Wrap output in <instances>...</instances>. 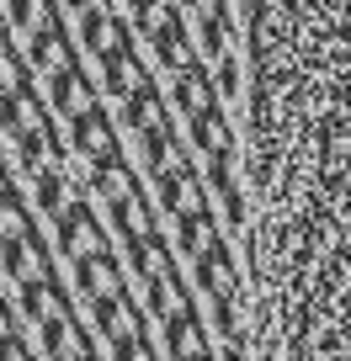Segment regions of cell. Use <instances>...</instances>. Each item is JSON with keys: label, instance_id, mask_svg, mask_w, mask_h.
<instances>
[{"label": "cell", "instance_id": "11", "mask_svg": "<svg viewBox=\"0 0 351 361\" xmlns=\"http://www.w3.org/2000/svg\"><path fill=\"white\" fill-rule=\"evenodd\" d=\"M213 234H218V218H213V207H208V202L182 207V213H176V228H170V239H176V250H182L186 260H192Z\"/></svg>", "mask_w": 351, "mask_h": 361}, {"label": "cell", "instance_id": "4", "mask_svg": "<svg viewBox=\"0 0 351 361\" xmlns=\"http://www.w3.org/2000/svg\"><path fill=\"white\" fill-rule=\"evenodd\" d=\"M170 96H176V106H182L186 117L197 112V106H208L218 96V80H213V69H208V59H182V64L170 69Z\"/></svg>", "mask_w": 351, "mask_h": 361}, {"label": "cell", "instance_id": "16", "mask_svg": "<svg viewBox=\"0 0 351 361\" xmlns=\"http://www.w3.org/2000/svg\"><path fill=\"white\" fill-rule=\"evenodd\" d=\"M32 255H37V250H32V239H27V234H11V239H0V271H6L11 282L32 276V266H27Z\"/></svg>", "mask_w": 351, "mask_h": 361}, {"label": "cell", "instance_id": "6", "mask_svg": "<svg viewBox=\"0 0 351 361\" xmlns=\"http://www.w3.org/2000/svg\"><path fill=\"white\" fill-rule=\"evenodd\" d=\"M186 133H192V149L203 159L234 149V128H229V117H224V96H213L208 106H197V112L186 117Z\"/></svg>", "mask_w": 351, "mask_h": 361}, {"label": "cell", "instance_id": "14", "mask_svg": "<svg viewBox=\"0 0 351 361\" xmlns=\"http://www.w3.org/2000/svg\"><path fill=\"white\" fill-rule=\"evenodd\" d=\"M112 6L107 0H96V6H85L80 11V48L85 54H107V43H112Z\"/></svg>", "mask_w": 351, "mask_h": 361}, {"label": "cell", "instance_id": "15", "mask_svg": "<svg viewBox=\"0 0 351 361\" xmlns=\"http://www.w3.org/2000/svg\"><path fill=\"white\" fill-rule=\"evenodd\" d=\"M27 228H32V207L22 202V192H16L11 180H0V239L27 234Z\"/></svg>", "mask_w": 351, "mask_h": 361}, {"label": "cell", "instance_id": "18", "mask_svg": "<svg viewBox=\"0 0 351 361\" xmlns=\"http://www.w3.org/2000/svg\"><path fill=\"white\" fill-rule=\"evenodd\" d=\"M213 80H218V96H224V102H229V96H239V59H234V54L218 59V64H213Z\"/></svg>", "mask_w": 351, "mask_h": 361}, {"label": "cell", "instance_id": "5", "mask_svg": "<svg viewBox=\"0 0 351 361\" xmlns=\"http://www.w3.org/2000/svg\"><path fill=\"white\" fill-rule=\"evenodd\" d=\"M165 117H170V106H165V96H160L155 75H149V69H138L133 90L123 96V128H128V133H144V128L165 123Z\"/></svg>", "mask_w": 351, "mask_h": 361}, {"label": "cell", "instance_id": "7", "mask_svg": "<svg viewBox=\"0 0 351 361\" xmlns=\"http://www.w3.org/2000/svg\"><path fill=\"white\" fill-rule=\"evenodd\" d=\"M197 43H203V59L218 64V59L234 54V16H229V0H208L197 11Z\"/></svg>", "mask_w": 351, "mask_h": 361}, {"label": "cell", "instance_id": "23", "mask_svg": "<svg viewBox=\"0 0 351 361\" xmlns=\"http://www.w3.org/2000/svg\"><path fill=\"white\" fill-rule=\"evenodd\" d=\"M75 361H102V356H96V350H91V345H85V350H80V356H75Z\"/></svg>", "mask_w": 351, "mask_h": 361}, {"label": "cell", "instance_id": "2", "mask_svg": "<svg viewBox=\"0 0 351 361\" xmlns=\"http://www.w3.org/2000/svg\"><path fill=\"white\" fill-rule=\"evenodd\" d=\"M149 54H155L160 69H176L182 59H192V27H186L182 6H165L149 27Z\"/></svg>", "mask_w": 351, "mask_h": 361}, {"label": "cell", "instance_id": "12", "mask_svg": "<svg viewBox=\"0 0 351 361\" xmlns=\"http://www.w3.org/2000/svg\"><path fill=\"white\" fill-rule=\"evenodd\" d=\"M138 165H144V176H160L165 165H176V123H155L138 133Z\"/></svg>", "mask_w": 351, "mask_h": 361}, {"label": "cell", "instance_id": "10", "mask_svg": "<svg viewBox=\"0 0 351 361\" xmlns=\"http://www.w3.org/2000/svg\"><path fill=\"white\" fill-rule=\"evenodd\" d=\"M107 144H112V117H107L102 102H85L75 117H69V149L91 159L96 149H107Z\"/></svg>", "mask_w": 351, "mask_h": 361}, {"label": "cell", "instance_id": "19", "mask_svg": "<svg viewBox=\"0 0 351 361\" xmlns=\"http://www.w3.org/2000/svg\"><path fill=\"white\" fill-rule=\"evenodd\" d=\"M0 361H37V356L27 350V340L16 329H0Z\"/></svg>", "mask_w": 351, "mask_h": 361}, {"label": "cell", "instance_id": "9", "mask_svg": "<svg viewBox=\"0 0 351 361\" xmlns=\"http://www.w3.org/2000/svg\"><path fill=\"white\" fill-rule=\"evenodd\" d=\"M165 350L176 361H186V356H197V350H213L208 345V324H203V314H197V303H186V308H176V314L165 319Z\"/></svg>", "mask_w": 351, "mask_h": 361}, {"label": "cell", "instance_id": "17", "mask_svg": "<svg viewBox=\"0 0 351 361\" xmlns=\"http://www.w3.org/2000/svg\"><path fill=\"white\" fill-rule=\"evenodd\" d=\"M112 361H155V345H149L144 329H133V335L112 340Z\"/></svg>", "mask_w": 351, "mask_h": 361}, {"label": "cell", "instance_id": "1", "mask_svg": "<svg viewBox=\"0 0 351 361\" xmlns=\"http://www.w3.org/2000/svg\"><path fill=\"white\" fill-rule=\"evenodd\" d=\"M54 245H59V255H69V260H80V255H91V250L107 245V228H102V218H96L91 197H69V207L54 218Z\"/></svg>", "mask_w": 351, "mask_h": 361}, {"label": "cell", "instance_id": "20", "mask_svg": "<svg viewBox=\"0 0 351 361\" xmlns=\"http://www.w3.org/2000/svg\"><path fill=\"white\" fill-rule=\"evenodd\" d=\"M123 6L133 11V27H138V32H149V27H155V6H160V0H123Z\"/></svg>", "mask_w": 351, "mask_h": 361}, {"label": "cell", "instance_id": "13", "mask_svg": "<svg viewBox=\"0 0 351 361\" xmlns=\"http://www.w3.org/2000/svg\"><path fill=\"white\" fill-rule=\"evenodd\" d=\"M32 202H37V213H43L48 224L69 207V176H64L59 165H43V170L32 176Z\"/></svg>", "mask_w": 351, "mask_h": 361}, {"label": "cell", "instance_id": "8", "mask_svg": "<svg viewBox=\"0 0 351 361\" xmlns=\"http://www.w3.org/2000/svg\"><path fill=\"white\" fill-rule=\"evenodd\" d=\"M37 345H43L48 361H75L80 350L91 345V335H80V329H75V314H69V308H54V314L37 324Z\"/></svg>", "mask_w": 351, "mask_h": 361}, {"label": "cell", "instance_id": "21", "mask_svg": "<svg viewBox=\"0 0 351 361\" xmlns=\"http://www.w3.org/2000/svg\"><path fill=\"white\" fill-rule=\"evenodd\" d=\"M176 6H182V11H203L208 0H176Z\"/></svg>", "mask_w": 351, "mask_h": 361}, {"label": "cell", "instance_id": "22", "mask_svg": "<svg viewBox=\"0 0 351 361\" xmlns=\"http://www.w3.org/2000/svg\"><path fill=\"white\" fill-rule=\"evenodd\" d=\"M186 361H218V350H197V356H186Z\"/></svg>", "mask_w": 351, "mask_h": 361}, {"label": "cell", "instance_id": "3", "mask_svg": "<svg viewBox=\"0 0 351 361\" xmlns=\"http://www.w3.org/2000/svg\"><path fill=\"white\" fill-rule=\"evenodd\" d=\"M128 260H117L112 250H91V255L75 260V293L80 298H102V293H128V276H123Z\"/></svg>", "mask_w": 351, "mask_h": 361}]
</instances>
